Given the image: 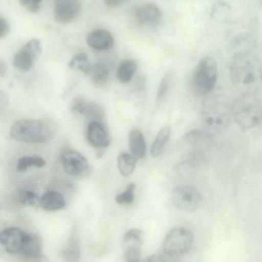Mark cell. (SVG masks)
<instances>
[{
  "mask_svg": "<svg viewBox=\"0 0 262 262\" xmlns=\"http://www.w3.org/2000/svg\"><path fill=\"white\" fill-rule=\"evenodd\" d=\"M161 16L160 8L154 4H146L138 8L136 17L140 24H151L159 20Z\"/></svg>",
  "mask_w": 262,
  "mask_h": 262,
  "instance_id": "ac0fdd59",
  "label": "cell"
},
{
  "mask_svg": "<svg viewBox=\"0 0 262 262\" xmlns=\"http://www.w3.org/2000/svg\"><path fill=\"white\" fill-rule=\"evenodd\" d=\"M45 165L46 161L40 156H26L18 159L16 164V169L17 170L22 172L32 166L41 168Z\"/></svg>",
  "mask_w": 262,
  "mask_h": 262,
  "instance_id": "d4e9b609",
  "label": "cell"
},
{
  "mask_svg": "<svg viewBox=\"0 0 262 262\" xmlns=\"http://www.w3.org/2000/svg\"><path fill=\"white\" fill-rule=\"evenodd\" d=\"M231 114L242 129L252 128L262 121V101L254 94L241 95L231 104Z\"/></svg>",
  "mask_w": 262,
  "mask_h": 262,
  "instance_id": "7a4b0ae2",
  "label": "cell"
},
{
  "mask_svg": "<svg viewBox=\"0 0 262 262\" xmlns=\"http://www.w3.org/2000/svg\"><path fill=\"white\" fill-rule=\"evenodd\" d=\"M212 114L207 118V123L217 130L225 129L230 124L231 105L223 99H218L214 103Z\"/></svg>",
  "mask_w": 262,
  "mask_h": 262,
  "instance_id": "8fae6325",
  "label": "cell"
},
{
  "mask_svg": "<svg viewBox=\"0 0 262 262\" xmlns=\"http://www.w3.org/2000/svg\"><path fill=\"white\" fill-rule=\"evenodd\" d=\"M123 241L126 244H139L143 243V233L137 228H131L127 230L123 236Z\"/></svg>",
  "mask_w": 262,
  "mask_h": 262,
  "instance_id": "f546056e",
  "label": "cell"
},
{
  "mask_svg": "<svg viewBox=\"0 0 262 262\" xmlns=\"http://www.w3.org/2000/svg\"><path fill=\"white\" fill-rule=\"evenodd\" d=\"M184 140L190 144H195L202 140H210V137L198 130H191L186 133Z\"/></svg>",
  "mask_w": 262,
  "mask_h": 262,
  "instance_id": "1f68e13d",
  "label": "cell"
},
{
  "mask_svg": "<svg viewBox=\"0 0 262 262\" xmlns=\"http://www.w3.org/2000/svg\"><path fill=\"white\" fill-rule=\"evenodd\" d=\"M175 257L163 254H156L149 256L142 262H177Z\"/></svg>",
  "mask_w": 262,
  "mask_h": 262,
  "instance_id": "836d02e7",
  "label": "cell"
},
{
  "mask_svg": "<svg viewBox=\"0 0 262 262\" xmlns=\"http://www.w3.org/2000/svg\"><path fill=\"white\" fill-rule=\"evenodd\" d=\"M91 65L88 55L84 53H79L75 55L69 63L70 68L80 71L87 75Z\"/></svg>",
  "mask_w": 262,
  "mask_h": 262,
  "instance_id": "484cf974",
  "label": "cell"
},
{
  "mask_svg": "<svg viewBox=\"0 0 262 262\" xmlns=\"http://www.w3.org/2000/svg\"><path fill=\"white\" fill-rule=\"evenodd\" d=\"M173 205L178 209L192 212L198 209L202 201L200 191L191 186H179L174 187L171 193Z\"/></svg>",
  "mask_w": 262,
  "mask_h": 262,
  "instance_id": "8992f818",
  "label": "cell"
},
{
  "mask_svg": "<svg viewBox=\"0 0 262 262\" xmlns=\"http://www.w3.org/2000/svg\"><path fill=\"white\" fill-rule=\"evenodd\" d=\"M128 145L131 155L137 160L145 156L146 145L142 132L137 128L130 130L128 136Z\"/></svg>",
  "mask_w": 262,
  "mask_h": 262,
  "instance_id": "e0dca14e",
  "label": "cell"
},
{
  "mask_svg": "<svg viewBox=\"0 0 262 262\" xmlns=\"http://www.w3.org/2000/svg\"><path fill=\"white\" fill-rule=\"evenodd\" d=\"M28 233L16 227L5 228L0 233L1 245L8 253L21 255Z\"/></svg>",
  "mask_w": 262,
  "mask_h": 262,
  "instance_id": "ba28073f",
  "label": "cell"
},
{
  "mask_svg": "<svg viewBox=\"0 0 262 262\" xmlns=\"http://www.w3.org/2000/svg\"><path fill=\"white\" fill-rule=\"evenodd\" d=\"M141 246L137 244L125 245L124 251V262H142Z\"/></svg>",
  "mask_w": 262,
  "mask_h": 262,
  "instance_id": "83f0119b",
  "label": "cell"
},
{
  "mask_svg": "<svg viewBox=\"0 0 262 262\" xmlns=\"http://www.w3.org/2000/svg\"><path fill=\"white\" fill-rule=\"evenodd\" d=\"M41 53V44L39 40L33 38L28 41L15 53L13 58L14 67L20 71L30 70L34 61Z\"/></svg>",
  "mask_w": 262,
  "mask_h": 262,
  "instance_id": "52a82bcc",
  "label": "cell"
},
{
  "mask_svg": "<svg viewBox=\"0 0 262 262\" xmlns=\"http://www.w3.org/2000/svg\"><path fill=\"white\" fill-rule=\"evenodd\" d=\"M15 199L20 205L34 206L39 200L37 194L29 189H22L18 190L15 194Z\"/></svg>",
  "mask_w": 262,
  "mask_h": 262,
  "instance_id": "4316f807",
  "label": "cell"
},
{
  "mask_svg": "<svg viewBox=\"0 0 262 262\" xmlns=\"http://www.w3.org/2000/svg\"><path fill=\"white\" fill-rule=\"evenodd\" d=\"M171 129L168 126H165L160 130L150 148V155L152 157H157L161 154L169 139Z\"/></svg>",
  "mask_w": 262,
  "mask_h": 262,
  "instance_id": "7402d4cb",
  "label": "cell"
},
{
  "mask_svg": "<svg viewBox=\"0 0 262 262\" xmlns=\"http://www.w3.org/2000/svg\"><path fill=\"white\" fill-rule=\"evenodd\" d=\"M39 204L42 209L49 212L61 210L66 205L63 196L54 190L45 192L40 199Z\"/></svg>",
  "mask_w": 262,
  "mask_h": 262,
  "instance_id": "2e32d148",
  "label": "cell"
},
{
  "mask_svg": "<svg viewBox=\"0 0 262 262\" xmlns=\"http://www.w3.org/2000/svg\"><path fill=\"white\" fill-rule=\"evenodd\" d=\"M86 41L92 49L102 51L111 48L114 45V39L108 30L98 29L91 31L88 35Z\"/></svg>",
  "mask_w": 262,
  "mask_h": 262,
  "instance_id": "5bb4252c",
  "label": "cell"
},
{
  "mask_svg": "<svg viewBox=\"0 0 262 262\" xmlns=\"http://www.w3.org/2000/svg\"><path fill=\"white\" fill-rule=\"evenodd\" d=\"M42 242L39 236L28 233V237L21 255L26 258L34 259L41 254Z\"/></svg>",
  "mask_w": 262,
  "mask_h": 262,
  "instance_id": "d6986e66",
  "label": "cell"
},
{
  "mask_svg": "<svg viewBox=\"0 0 262 262\" xmlns=\"http://www.w3.org/2000/svg\"><path fill=\"white\" fill-rule=\"evenodd\" d=\"M171 76L170 73H167L162 78L158 88L157 95V100H160L166 94L169 89Z\"/></svg>",
  "mask_w": 262,
  "mask_h": 262,
  "instance_id": "d6a6232c",
  "label": "cell"
},
{
  "mask_svg": "<svg viewBox=\"0 0 262 262\" xmlns=\"http://www.w3.org/2000/svg\"><path fill=\"white\" fill-rule=\"evenodd\" d=\"M86 139L90 145L98 149L107 148L111 142L106 127L102 122L97 121H92L88 124Z\"/></svg>",
  "mask_w": 262,
  "mask_h": 262,
  "instance_id": "4fadbf2b",
  "label": "cell"
},
{
  "mask_svg": "<svg viewBox=\"0 0 262 262\" xmlns=\"http://www.w3.org/2000/svg\"><path fill=\"white\" fill-rule=\"evenodd\" d=\"M60 161L65 172L73 177L84 176L90 169L87 159L76 150H70L63 152L60 157Z\"/></svg>",
  "mask_w": 262,
  "mask_h": 262,
  "instance_id": "9c48e42d",
  "label": "cell"
},
{
  "mask_svg": "<svg viewBox=\"0 0 262 262\" xmlns=\"http://www.w3.org/2000/svg\"><path fill=\"white\" fill-rule=\"evenodd\" d=\"M11 137L27 143H43L48 141L52 131L45 122L35 119H23L16 121L10 130Z\"/></svg>",
  "mask_w": 262,
  "mask_h": 262,
  "instance_id": "3957f363",
  "label": "cell"
},
{
  "mask_svg": "<svg viewBox=\"0 0 262 262\" xmlns=\"http://www.w3.org/2000/svg\"><path fill=\"white\" fill-rule=\"evenodd\" d=\"M9 30V24L7 20L0 16V38L5 36Z\"/></svg>",
  "mask_w": 262,
  "mask_h": 262,
  "instance_id": "d590c367",
  "label": "cell"
},
{
  "mask_svg": "<svg viewBox=\"0 0 262 262\" xmlns=\"http://www.w3.org/2000/svg\"><path fill=\"white\" fill-rule=\"evenodd\" d=\"M256 49L247 48L232 52L231 79L241 95L255 94L262 83V62Z\"/></svg>",
  "mask_w": 262,
  "mask_h": 262,
  "instance_id": "6da1fadb",
  "label": "cell"
},
{
  "mask_svg": "<svg viewBox=\"0 0 262 262\" xmlns=\"http://www.w3.org/2000/svg\"><path fill=\"white\" fill-rule=\"evenodd\" d=\"M88 75L95 85L102 86L108 81L109 70L105 64L101 62L96 63L92 64Z\"/></svg>",
  "mask_w": 262,
  "mask_h": 262,
  "instance_id": "44dd1931",
  "label": "cell"
},
{
  "mask_svg": "<svg viewBox=\"0 0 262 262\" xmlns=\"http://www.w3.org/2000/svg\"><path fill=\"white\" fill-rule=\"evenodd\" d=\"M194 242L193 233L189 229L176 227L168 231L163 244V253L176 257L187 253Z\"/></svg>",
  "mask_w": 262,
  "mask_h": 262,
  "instance_id": "5b68a950",
  "label": "cell"
},
{
  "mask_svg": "<svg viewBox=\"0 0 262 262\" xmlns=\"http://www.w3.org/2000/svg\"><path fill=\"white\" fill-rule=\"evenodd\" d=\"M120 0H106L104 1L105 4L109 7H116L121 3Z\"/></svg>",
  "mask_w": 262,
  "mask_h": 262,
  "instance_id": "8d00e7d4",
  "label": "cell"
},
{
  "mask_svg": "<svg viewBox=\"0 0 262 262\" xmlns=\"http://www.w3.org/2000/svg\"><path fill=\"white\" fill-rule=\"evenodd\" d=\"M81 9V2L78 0L56 1L53 9L54 16L60 24H69L79 15Z\"/></svg>",
  "mask_w": 262,
  "mask_h": 262,
  "instance_id": "30bf717a",
  "label": "cell"
},
{
  "mask_svg": "<svg viewBox=\"0 0 262 262\" xmlns=\"http://www.w3.org/2000/svg\"><path fill=\"white\" fill-rule=\"evenodd\" d=\"M34 262H49L48 257L41 254L34 259Z\"/></svg>",
  "mask_w": 262,
  "mask_h": 262,
  "instance_id": "74e56055",
  "label": "cell"
},
{
  "mask_svg": "<svg viewBox=\"0 0 262 262\" xmlns=\"http://www.w3.org/2000/svg\"><path fill=\"white\" fill-rule=\"evenodd\" d=\"M6 67L5 63L3 61L1 60L0 62V75L1 77H3L6 73Z\"/></svg>",
  "mask_w": 262,
  "mask_h": 262,
  "instance_id": "f35d334b",
  "label": "cell"
},
{
  "mask_svg": "<svg viewBox=\"0 0 262 262\" xmlns=\"http://www.w3.org/2000/svg\"><path fill=\"white\" fill-rule=\"evenodd\" d=\"M62 255L65 262H78L80 258L81 250L78 233L76 227H73L66 245L62 251Z\"/></svg>",
  "mask_w": 262,
  "mask_h": 262,
  "instance_id": "9a60e30c",
  "label": "cell"
},
{
  "mask_svg": "<svg viewBox=\"0 0 262 262\" xmlns=\"http://www.w3.org/2000/svg\"><path fill=\"white\" fill-rule=\"evenodd\" d=\"M71 108L73 112L95 119V121L102 122L104 118V110L99 104L89 101L81 96H77L73 99Z\"/></svg>",
  "mask_w": 262,
  "mask_h": 262,
  "instance_id": "7c38bea8",
  "label": "cell"
},
{
  "mask_svg": "<svg viewBox=\"0 0 262 262\" xmlns=\"http://www.w3.org/2000/svg\"><path fill=\"white\" fill-rule=\"evenodd\" d=\"M137 68L136 62L130 59L122 61L117 69V75L120 82L126 83L129 82Z\"/></svg>",
  "mask_w": 262,
  "mask_h": 262,
  "instance_id": "603a6c76",
  "label": "cell"
},
{
  "mask_svg": "<svg viewBox=\"0 0 262 262\" xmlns=\"http://www.w3.org/2000/svg\"><path fill=\"white\" fill-rule=\"evenodd\" d=\"M256 41L253 35L246 32L236 34L229 43V49L232 52L243 49L256 48Z\"/></svg>",
  "mask_w": 262,
  "mask_h": 262,
  "instance_id": "ffe728a7",
  "label": "cell"
},
{
  "mask_svg": "<svg viewBox=\"0 0 262 262\" xmlns=\"http://www.w3.org/2000/svg\"><path fill=\"white\" fill-rule=\"evenodd\" d=\"M231 7L226 2H217L212 9V16L220 20H224L229 15Z\"/></svg>",
  "mask_w": 262,
  "mask_h": 262,
  "instance_id": "4dcf8cb0",
  "label": "cell"
},
{
  "mask_svg": "<svg viewBox=\"0 0 262 262\" xmlns=\"http://www.w3.org/2000/svg\"><path fill=\"white\" fill-rule=\"evenodd\" d=\"M118 167L120 173L124 177L133 173L137 164V159L131 154L127 152L120 154L117 159Z\"/></svg>",
  "mask_w": 262,
  "mask_h": 262,
  "instance_id": "cb8c5ba5",
  "label": "cell"
},
{
  "mask_svg": "<svg viewBox=\"0 0 262 262\" xmlns=\"http://www.w3.org/2000/svg\"><path fill=\"white\" fill-rule=\"evenodd\" d=\"M136 185L134 183H129L125 190L118 194L115 198L116 202L120 205H129L134 200V193Z\"/></svg>",
  "mask_w": 262,
  "mask_h": 262,
  "instance_id": "f1b7e54d",
  "label": "cell"
},
{
  "mask_svg": "<svg viewBox=\"0 0 262 262\" xmlns=\"http://www.w3.org/2000/svg\"><path fill=\"white\" fill-rule=\"evenodd\" d=\"M21 5L25 7L26 9L32 13L37 12L40 9L41 1L33 0H20L19 1Z\"/></svg>",
  "mask_w": 262,
  "mask_h": 262,
  "instance_id": "e575fe53",
  "label": "cell"
},
{
  "mask_svg": "<svg viewBox=\"0 0 262 262\" xmlns=\"http://www.w3.org/2000/svg\"><path fill=\"white\" fill-rule=\"evenodd\" d=\"M217 78L215 61L210 56L202 58L198 62L192 79V91L194 95L202 96L209 93L215 86Z\"/></svg>",
  "mask_w": 262,
  "mask_h": 262,
  "instance_id": "277c9868",
  "label": "cell"
}]
</instances>
